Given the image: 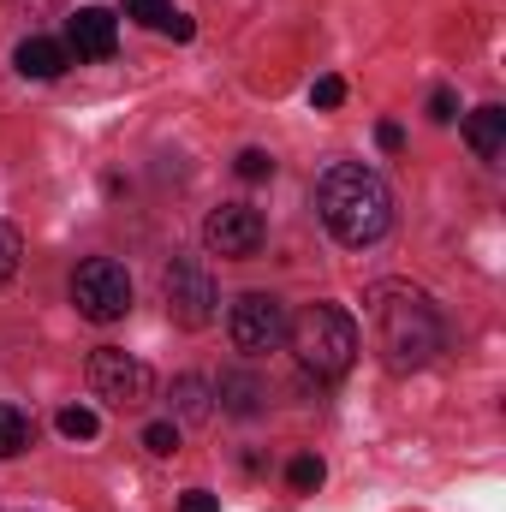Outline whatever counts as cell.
Segmentation results:
<instances>
[{
	"label": "cell",
	"mask_w": 506,
	"mask_h": 512,
	"mask_svg": "<svg viewBox=\"0 0 506 512\" xmlns=\"http://www.w3.org/2000/svg\"><path fill=\"white\" fill-rule=\"evenodd\" d=\"M286 340L316 382H340L358 364V322L340 304H304L298 316H286Z\"/></svg>",
	"instance_id": "obj_3"
},
{
	"label": "cell",
	"mask_w": 506,
	"mask_h": 512,
	"mask_svg": "<svg viewBox=\"0 0 506 512\" xmlns=\"http://www.w3.org/2000/svg\"><path fill=\"white\" fill-rule=\"evenodd\" d=\"M143 447H149L155 459L179 453V423H149V429H143Z\"/></svg>",
	"instance_id": "obj_17"
},
{
	"label": "cell",
	"mask_w": 506,
	"mask_h": 512,
	"mask_svg": "<svg viewBox=\"0 0 506 512\" xmlns=\"http://www.w3.org/2000/svg\"><path fill=\"white\" fill-rule=\"evenodd\" d=\"M215 399H221L233 417H256V411H262V387H256L251 376H221Z\"/></svg>",
	"instance_id": "obj_13"
},
{
	"label": "cell",
	"mask_w": 506,
	"mask_h": 512,
	"mask_svg": "<svg viewBox=\"0 0 506 512\" xmlns=\"http://www.w3.org/2000/svg\"><path fill=\"white\" fill-rule=\"evenodd\" d=\"M155 30H167V36H173V42H191V36H197V24H191V18H185V12H167V18H161V24H155Z\"/></svg>",
	"instance_id": "obj_24"
},
{
	"label": "cell",
	"mask_w": 506,
	"mask_h": 512,
	"mask_svg": "<svg viewBox=\"0 0 506 512\" xmlns=\"http://www.w3.org/2000/svg\"><path fill=\"white\" fill-rule=\"evenodd\" d=\"M179 512H221V495H209V489H185V495H179Z\"/></svg>",
	"instance_id": "obj_23"
},
{
	"label": "cell",
	"mask_w": 506,
	"mask_h": 512,
	"mask_svg": "<svg viewBox=\"0 0 506 512\" xmlns=\"http://www.w3.org/2000/svg\"><path fill=\"white\" fill-rule=\"evenodd\" d=\"M322 477H328V471H322V459H310V453H304V459H292V471H286V483H292L298 495L322 489Z\"/></svg>",
	"instance_id": "obj_16"
},
{
	"label": "cell",
	"mask_w": 506,
	"mask_h": 512,
	"mask_svg": "<svg viewBox=\"0 0 506 512\" xmlns=\"http://www.w3.org/2000/svg\"><path fill=\"white\" fill-rule=\"evenodd\" d=\"M114 42H120V18H114L108 6H78V12L66 18V54H78V60H108Z\"/></svg>",
	"instance_id": "obj_9"
},
{
	"label": "cell",
	"mask_w": 506,
	"mask_h": 512,
	"mask_svg": "<svg viewBox=\"0 0 506 512\" xmlns=\"http://www.w3.org/2000/svg\"><path fill=\"white\" fill-rule=\"evenodd\" d=\"M12 274H18V233L0 221V286H6Z\"/></svg>",
	"instance_id": "obj_20"
},
{
	"label": "cell",
	"mask_w": 506,
	"mask_h": 512,
	"mask_svg": "<svg viewBox=\"0 0 506 512\" xmlns=\"http://www.w3.org/2000/svg\"><path fill=\"white\" fill-rule=\"evenodd\" d=\"M316 209H322L328 233L340 245H352V251L387 239V227H393V191H387V179H381L376 167H358V161H340V167H328L316 179Z\"/></svg>",
	"instance_id": "obj_2"
},
{
	"label": "cell",
	"mask_w": 506,
	"mask_h": 512,
	"mask_svg": "<svg viewBox=\"0 0 506 512\" xmlns=\"http://www.w3.org/2000/svg\"><path fill=\"white\" fill-rule=\"evenodd\" d=\"M173 12V0H126V18H137V24H161Z\"/></svg>",
	"instance_id": "obj_19"
},
{
	"label": "cell",
	"mask_w": 506,
	"mask_h": 512,
	"mask_svg": "<svg viewBox=\"0 0 506 512\" xmlns=\"http://www.w3.org/2000/svg\"><path fill=\"white\" fill-rule=\"evenodd\" d=\"M161 286H167V310H173L179 328H209V322H215L221 292H215V274H209L197 256H173Z\"/></svg>",
	"instance_id": "obj_5"
},
{
	"label": "cell",
	"mask_w": 506,
	"mask_h": 512,
	"mask_svg": "<svg viewBox=\"0 0 506 512\" xmlns=\"http://www.w3.org/2000/svg\"><path fill=\"white\" fill-rule=\"evenodd\" d=\"M262 239H268V221H262V209H251V203H221V209L203 221V245L215 256H233V262L256 256Z\"/></svg>",
	"instance_id": "obj_8"
},
{
	"label": "cell",
	"mask_w": 506,
	"mask_h": 512,
	"mask_svg": "<svg viewBox=\"0 0 506 512\" xmlns=\"http://www.w3.org/2000/svg\"><path fill=\"white\" fill-rule=\"evenodd\" d=\"M310 102H316V108H340V102H346V84H340V78H316Z\"/></svg>",
	"instance_id": "obj_22"
},
{
	"label": "cell",
	"mask_w": 506,
	"mask_h": 512,
	"mask_svg": "<svg viewBox=\"0 0 506 512\" xmlns=\"http://www.w3.org/2000/svg\"><path fill=\"white\" fill-rule=\"evenodd\" d=\"M233 167H239V179H274V155L268 149H245Z\"/></svg>",
	"instance_id": "obj_18"
},
{
	"label": "cell",
	"mask_w": 506,
	"mask_h": 512,
	"mask_svg": "<svg viewBox=\"0 0 506 512\" xmlns=\"http://www.w3.org/2000/svg\"><path fill=\"white\" fill-rule=\"evenodd\" d=\"M429 120H435V126H453V120H459V96H453V90H435V96H429Z\"/></svg>",
	"instance_id": "obj_21"
},
{
	"label": "cell",
	"mask_w": 506,
	"mask_h": 512,
	"mask_svg": "<svg viewBox=\"0 0 506 512\" xmlns=\"http://www.w3.org/2000/svg\"><path fill=\"white\" fill-rule=\"evenodd\" d=\"M54 423H60V435H66V441H96V435H102V417H96L90 405H66Z\"/></svg>",
	"instance_id": "obj_15"
},
{
	"label": "cell",
	"mask_w": 506,
	"mask_h": 512,
	"mask_svg": "<svg viewBox=\"0 0 506 512\" xmlns=\"http://www.w3.org/2000/svg\"><path fill=\"white\" fill-rule=\"evenodd\" d=\"M209 399H215V387L203 382V376H179V382H173V405H179L185 423H209V411H215Z\"/></svg>",
	"instance_id": "obj_12"
},
{
	"label": "cell",
	"mask_w": 506,
	"mask_h": 512,
	"mask_svg": "<svg viewBox=\"0 0 506 512\" xmlns=\"http://www.w3.org/2000/svg\"><path fill=\"white\" fill-rule=\"evenodd\" d=\"M376 143L387 149V155H399V149H405V126H393V120H381V126H376Z\"/></svg>",
	"instance_id": "obj_25"
},
{
	"label": "cell",
	"mask_w": 506,
	"mask_h": 512,
	"mask_svg": "<svg viewBox=\"0 0 506 512\" xmlns=\"http://www.w3.org/2000/svg\"><path fill=\"white\" fill-rule=\"evenodd\" d=\"M24 447H30V417L18 405H0V459H12Z\"/></svg>",
	"instance_id": "obj_14"
},
{
	"label": "cell",
	"mask_w": 506,
	"mask_h": 512,
	"mask_svg": "<svg viewBox=\"0 0 506 512\" xmlns=\"http://www.w3.org/2000/svg\"><path fill=\"white\" fill-rule=\"evenodd\" d=\"M72 304H78L84 322H120V316L131 310L126 262H114V256H90V262H78V274H72Z\"/></svg>",
	"instance_id": "obj_4"
},
{
	"label": "cell",
	"mask_w": 506,
	"mask_h": 512,
	"mask_svg": "<svg viewBox=\"0 0 506 512\" xmlns=\"http://www.w3.org/2000/svg\"><path fill=\"white\" fill-rule=\"evenodd\" d=\"M364 304H370L376 352L393 376H411L441 352V310L429 304V292H417L405 280H381V286H370Z\"/></svg>",
	"instance_id": "obj_1"
},
{
	"label": "cell",
	"mask_w": 506,
	"mask_h": 512,
	"mask_svg": "<svg viewBox=\"0 0 506 512\" xmlns=\"http://www.w3.org/2000/svg\"><path fill=\"white\" fill-rule=\"evenodd\" d=\"M90 387H96V399H108V405L131 411V405H143V399H149L155 376H149L131 352H120V346H102V352H90Z\"/></svg>",
	"instance_id": "obj_7"
},
{
	"label": "cell",
	"mask_w": 506,
	"mask_h": 512,
	"mask_svg": "<svg viewBox=\"0 0 506 512\" xmlns=\"http://www.w3.org/2000/svg\"><path fill=\"white\" fill-rule=\"evenodd\" d=\"M465 143L477 149V161H501L506 155V108H477V114H465Z\"/></svg>",
	"instance_id": "obj_11"
},
{
	"label": "cell",
	"mask_w": 506,
	"mask_h": 512,
	"mask_svg": "<svg viewBox=\"0 0 506 512\" xmlns=\"http://www.w3.org/2000/svg\"><path fill=\"white\" fill-rule=\"evenodd\" d=\"M227 334H233V346L239 352H274L280 340H286V304L280 298H268V292H245L233 310H227Z\"/></svg>",
	"instance_id": "obj_6"
},
{
	"label": "cell",
	"mask_w": 506,
	"mask_h": 512,
	"mask_svg": "<svg viewBox=\"0 0 506 512\" xmlns=\"http://www.w3.org/2000/svg\"><path fill=\"white\" fill-rule=\"evenodd\" d=\"M12 60H18V72H24V78H42V84H48V78H60V72L72 66L66 42H48V36H24Z\"/></svg>",
	"instance_id": "obj_10"
}]
</instances>
